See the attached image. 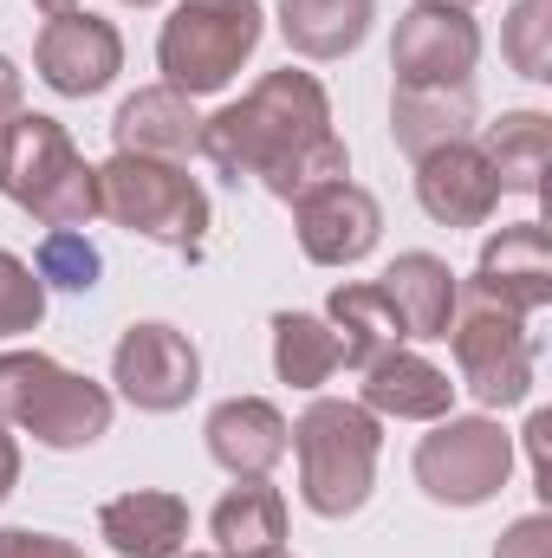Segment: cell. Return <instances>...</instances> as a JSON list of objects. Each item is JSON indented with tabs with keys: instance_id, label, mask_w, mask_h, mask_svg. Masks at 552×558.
Here are the masks:
<instances>
[{
	"instance_id": "1",
	"label": "cell",
	"mask_w": 552,
	"mask_h": 558,
	"mask_svg": "<svg viewBox=\"0 0 552 558\" xmlns=\"http://www.w3.org/2000/svg\"><path fill=\"white\" fill-rule=\"evenodd\" d=\"M202 156L228 182H261L274 202H299L319 182L351 175V149L332 124V98L312 72L279 65L241 105L202 118Z\"/></svg>"
},
{
	"instance_id": "2",
	"label": "cell",
	"mask_w": 552,
	"mask_h": 558,
	"mask_svg": "<svg viewBox=\"0 0 552 558\" xmlns=\"http://www.w3.org/2000/svg\"><path fill=\"white\" fill-rule=\"evenodd\" d=\"M299 461V500L319 520H351L364 513V500L377 494V461H384V422L364 403L345 397H312L305 416L292 422V448Z\"/></svg>"
},
{
	"instance_id": "3",
	"label": "cell",
	"mask_w": 552,
	"mask_h": 558,
	"mask_svg": "<svg viewBox=\"0 0 552 558\" xmlns=\"http://www.w3.org/2000/svg\"><path fill=\"white\" fill-rule=\"evenodd\" d=\"M0 195L26 208L39 228L98 221V169L79 156L72 131L46 111H13L0 124Z\"/></svg>"
},
{
	"instance_id": "4",
	"label": "cell",
	"mask_w": 552,
	"mask_h": 558,
	"mask_svg": "<svg viewBox=\"0 0 552 558\" xmlns=\"http://www.w3.org/2000/svg\"><path fill=\"white\" fill-rule=\"evenodd\" d=\"M111 390L65 371L59 357L46 351H0V422L33 435L39 448H92L98 435H111Z\"/></svg>"
},
{
	"instance_id": "5",
	"label": "cell",
	"mask_w": 552,
	"mask_h": 558,
	"mask_svg": "<svg viewBox=\"0 0 552 558\" xmlns=\"http://www.w3.org/2000/svg\"><path fill=\"white\" fill-rule=\"evenodd\" d=\"M261 0H176L156 33V72L182 98H215L261 52Z\"/></svg>"
},
{
	"instance_id": "6",
	"label": "cell",
	"mask_w": 552,
	"mask_h": 558,
	"mask_svg": "<svg viewBox=\"0 0 552 558\" xmlns=\"http://www.w3.org/2000/svg\"><path fill=\"white\" fill-rule=\"evenodd\" d=\"M98 215L176 254H195L208 241V189L182 162H156V156L118 149L98 169Z\"/></svg>"
},
{
	"instance_id": "7",
	"label": "cell",
	"mask_w": 552,
	"mask_h": 558,
	"mask_svg": "<svg viewBox=\"0 0 552 558\" xmlns=\"http://www.w3.org/2000/svg\"><path fill=\"white\" fill-rule=\"evenodd\" d=\"M448 344H455V371H461L455 390H468L481 410H514V403L533 397L540 344H533V331H527L520 312L488 305V299H475L461 286V305L448 318Z\"/></svg>"
},
{
	"instance_id": "8",
	"label": "cell",
	"mask_w": 552,
	"mask_h": 558,
	"mask_svg": "<svg viewBox=\"0 0 552 558\" xmlns=\"http://www.w3.org/2000/svg\"><path fill=\"white\" fill-rule=\"evenodd\" d=\"M514 481V435L494 416H442L416 441V487L435 507H488Z\"/></svg>"
},
{
	"instance_id": "9",
	"label": "cell",
	"mask_w": 552,
	"mask_h": 558,
	"mask_svg": "<svg viewBox=\"0 0 552 558\" xmlns=\"http://www.w3.org/2000/svg\"><path fill=\"white\" fill-rule=\"evenodd\" d=\"M481 65V26L468 7L416 0L391 33V72L397 92H468Z\"/></svg>"
},
{
	"instance_id": "10",
	"label": "cell",
	"mask_w": 552,
	"mask_h": 558,
	"mask_svg": "<svg viewBox=\"0 0 552 558\" xmlns=\"http://www.w3.org/2000/svg\"><path fill=\"white\" fill-rule=\"evenodd\" d=\"M111 384L143 416H176L202 390V351L189 344V331H176L163 318H143L111 351Z\"/></svg>"
},
{
	"instance_id": "11",
	"label": "cell",
	"mask_w": 552,
	"mask_h": 558,
	"mask_svg": "<svg viewBox=\"0 0 552 558\" xmlns=\"http://www.w3.org/2000/svg\"><path fill=\"white\" fill-rule=\"evenodd\" d=\"M33 72L59 98H98L124 72V33L92 7L52 13L39 26V39H33Z\"/></svg>"
},
{
	"instance_id": "12",
	"label": "cell",
	"mask_w": 552,
	"mask_h": 558,
	"mask_svg": "<svg viewBox=\"0 0 552 558\" xmlns=\"http://www.w3.org/2000/svg\"><path fill=\"white\" fill-rule=\"evenodd\" d=\"M292 234H299V254L312 267H358L384 241V208L364 182L338 175V182H319L292 202Z\"/></svg>"
},
{
	"instance_id": "13",
	"label": "cell",
	"mask_w": 552,
	"mask_h": 558,
	"mask_svg": "<svg viewBox=\"0 0 552 558\" xmlns=\"http://www.w3.org/2000/svg\"><path fill=\"white\" fill-rule=\"evenodd\" d=\"M475 299L488 305H507L520 318L547 312L552 305V241L540 221H514V228H494L481 241V260H475V279H468Z\"/></svg>"
},
{
	"instance_id": "14",
	"label": "cell",
	"mask_w": 552,
	"mask_h": 558,
	"mask_svg": "<svg viewBox=\"0 0 552 558\" xmlns=\"http://www.w3.org/2000/svg\"><path fill=\"white\" fill-rule=\"evenodd\" d=\"M416 202L435 228H488V215L501 208V175L475 137L442 143L416 162Z\"/></svg>"
},
{
	"instance_id": "15",
	"label": "cell",
	"mask_w": 552,
	"mask_h": 558,
	"mask_svg": "<svg viewBox=\"0 0 552 558\" xmlns=\"http://www.w3.org/2000/svg\"><path fill=\"white\" fill-rule=\"evenodd\" d=\"M202 441H208V461L228 468L235 481H267L292 448V422L279 416V403H267V397H228V403L208 410Z\"/></svg>"
},
{
	"instance_id": "16",
	"label": "cell",
	"mask_w": 552,
	"mask_h": 558,
	"mask_svg": "<svg viewBox=\"0 0 552 558\" xmlns=\"http://www.w3.org/2000/svg\"><path fill=\"white\" fill-rule=\"evenodd\" d=\"M358 403L377 422H442L455 416V384L442 364H429L422 351H391L377 364H364V384H358Z\"/></svg>"
},
{
	"instance_id": "17",
	"label": "cell",
	"mask_w": 552,
	"mask_h": 558,
	"mask_svg": "<svg viewBox=\"0 0 552 558\" xmlns=\"http://www.w3.org/2000/svg\"><path fill=\"white\" fill-rule=\"evenodd\" d=\"M111 143L124 156H156V162H189L202 156V111L195 98L169 92V85H143L118 105L111 118Z\"/></svg>"
},
{
	"instance_id": "18",
	"label": "cell",
	"mask_w": 552,
	"mask_h": 558,
	"mask_svg": "<svg viewBox=\"0 0 552 558\" xmlns=\"http://www.w3.org/2000/svg\"><path fill=\"white\" fill-rule=\"evenodd\" d=\"M98 539L118 558H176L189 546V500L169 487H131L98 507Z\"/></svg>"
},
{
	"instance_id": "19",
	"label": "cell",
	"mask_w": 552,
	"mask_h": 558,
	"mask_svg": "<svg viewBox=\"0 0 552 558\" xmlns=\"http://www.w3.org/2000/svg\"><path fill=\"white\" fill-rule=\"evenodd\" d=\"M377 292L391 299V312H397V325H404V338H448V318H455V305H461V279L455 267L442 260V254H397L384 274H377Z\"/></svg>"
},
{
	"instance_id": "20",
	"label": "cell",
	"mask_w": 552,
	"mask_h": 558,
	"mask_svg": "<svg viewBox=\"0 0 552 558\" xmlns=\"http://www.w3.org/2000/svg\"><path fill=\"white\" fill-rule=\"evenodd\" d=\"M319 318L332 325L345 371H364V364L391 357L397 344H410L404 325H397V312H391V299L377 292V279H345V286H332V299H325Z\"/></svg>"
},
{
	"instance_id": "21",
	"label": "cell",
	"mask_w": 552,
	"mask_h": 558,
	"mask_svg": "<svg viewBox=\"0 0 552 558\" xmlns=\"http://www.w3.org/2000/svg\"><path fill=\"white\" fill-rule=\"evenodd\" d=\"M208 539L221 558H261L286 546V494L274 481H235L215 513H208Z\"/></svg>"
},
{
	"instance_id": "22",
	"label": "cell",
	"mask_w": 552,
	"mask_h": 558,
	"mask_svg": "<svg viewBox=\"0 0 552 558\" xmlns=\"http://www.w3.org/2000/svg\"><path fill=\"white\" fill-rule=\"evenodd\" d=\"M377 0H279V33L299 59H345L364 46Z\"/></svg>"
},
{
	"instance_id": "23",
	"label": "cell",
	"mask_w": 552,
	"mask_h": 558,
	"mask_svg": "<svg viewBox=\"0 0 552 558\" xmlns=\"http://www.w3.org/2000/svg\"><path fill=\"white\" fill-rule=\"evenodd\" d=\"M391 137L410 162H422L442 143L475 137V85L468 92H397L391 98Z\"/></svg>"
},
{
	"instance_id": "24",
	"label": "cell",
	"mask_w": 552,
	"mask_h": 558,
	"mask_svg": "<svg viewBox=\"0 0 552 558\" xmlns=\"http://www.w3.org/2000/svg\"><path fill=\"white\" fill-rule=\"evenodd\" d=\"M481 156L501 175V195H540L547 189V156H552V118L547 111H501V124H488Z\"/></svg>"
},
{
	"instance_id": "25",
	"label": "cell",
	"mask_w": 552,
	"mask_h": 558,
	"mask_svg": "<svg viewBox=\"0 0 552 558\" xmlns=\"http://www.w3.org/2000/svg\"><path fill=\"white\" fill-rule=\"evenodd\" d=\"M338 338L319 312H274V377L292 390H325L338 377Z\"/></svg>"
},
{
	"instance_id": "26",
	"label": "cell",
	"mask_w": 552,
	"mask_h": 558,
	"mask_svg": "<svg viewBox=\"0 0 552 558\" xmlns=\"http://www.w3.org/2000/svg\"><path fill=\"white\" fill-rule=\"evenodd\" d=\"M33 274H39L46 292L52 286L59 292H92L105 279V254H98V241L85 228H46L39 247H33Z\"/></svg>"
},
{
	"instance_id": "27",
	"label": "cell",
	"mask_w": 552,
	"mask_h": 558,
	"mask_svg": "<svg viewBox=\"0 0 552 558\" xmlns=\"http://www.w3.org/2000/svg\"><path fill=\"white\" fill-rule=\"evenodd\" d=\"M501 59L520 78H533V85L552 78V7L547 0H514V13L501 26Z\"/></svg>"
},
{
	"instance_id": "28",
	"label": "cell",
	"mask_w": 552,
	"mask_h": 558,
	"mask_svg": "<svg viewBox=\"0 0 552 558\" xmlns=\"http://www.w3.org/2000/svg\"><path fill=\"white\" fill-rule=\"evenodd\" d=\"M39 318H46V286L33 274V260L0 247V344L39 331Z\"/></svg>"
},
{
	"instance_id": "29",
	"label": "cell",
	"mask_w": 552,
	"mask_h": 558,
	"mask_svg": "<svg viewBox=\"0 0 552 558\" xmlns=\"http://www.w3.org/2000/svg\"><path fill=\"white\" fill-rule=\"evenodd\" d=\"M0 558H85L59 533H33V526H0Z\"/></svg>"
},
{
	"instance_id": "30",
	"label": "cell",
	"mask_w": 552,
	"mask_h": 558,
	"mask_svg": "<svg viewBox=\"0 0 552 558\" xmlns=\"http://www.w3.org/2000/svg\"><path fill=\"white\" fill-rule=\"evenodd\" d=\"M494 558H552V520H547V513H527V520H514V526L501 533Z\"/></svg>"
},
{
	"instance_id": "31",
	"label": "cell",
	"mask_w": 552,
	"mask_h": 558,
	"mask_svg": "<svg viewBox=\"0 0 552 558\" xmlns=\"http://www.w3.org/2000/svg\"><path fill=\"white\" fill-rule=\"evenodd\" d=\"M547 435H552V416H547V410H533V416H527V461H533V487H540V494H552Z\"/></svg>"
},
{
	"instance_id": "32",
	"label": "cell",
	"mask_w": 552,
	"mask_h": 558,
	"mask_svg": "<svg viewBox=\"0 0 552 558\" xmlns=\"http://www.w3.org/2000/svg\"><path fill=\"white\" fill-rule=\"evenodd\" d=\"M13 111H26V78H20V65L0 52V124H7Z\"/></svg>"
},
{
	"instance_id": "33",
	"label": "cell",
	"mask_w": 552,
	"mask_h": 558,
	"mask_svg": "<svg viewBox=\"0 0 552 558\" xmlns=\"http://www.w3.org/2000/svg\"><path fill=\"white\" fill-rule=\"evenodd\" d=\"M13 487H20V435L0 422V507L13 500Z\"/></svg>"
},
{
	"instance_id": "34",
	"label": "cell",
	"mask_w": 552,
	"mask_h": 558,
	"mask_svg": "<svg viewBox=\"0 0 552 558\" xmlns=\"http://www.w3.org/2000/svg\"><path fill=\"white\" fill-rule=\"evenodd\" d=\"M33 7H39V13L52 20V13H72V7H85V0H33Z\"/></svg>"
},
{
	"instance_id": "35",
	"label": "cell",
	"mask_w": 552,
	"mask_h": 558,
	"mask_svg": "<svg viewBox=\"0 0 552 558\" xmlns=\"http://www.w3.org/2000/svg\"><path fill=\"white\" fill-rule=\"evenodd\" d=\"M124 7H163V0H124Z\"/></svg>"
},
{
	"instance_id": "36",
	"label": "cell",
	"mask_w": 552,
	"mask_h": 558,
	"mask_svg": "<svg viewBox=\"0 0 552 558\" xmlns=\"http://www.w3.org/2000/svg\"><path fill=\"white\" fill-rule=\"evenodd\" d=\"M176 558H221V553H176Z\"/></svg>"
},
{
	"instance_id": "37",
	"label": "cell",
	"mask_w": 552,
	"mask_h": 558,
	"mask_svg": "<svg viewBox=\"0 0 552 558\" xmlns=\"http://www.w3.org/2000/svg\"><path fill=\"white\" fill-rule=\"evenodd\" d=\"M261 558H292V553H286V546H279V553H261Z\"/></svg>"
},
{
	"instance_id": "38",
	"label": "cell",
	"mask_w": 552,
	"mask_h": 558,
	"mask_svg": "<svg viewBox=\"0 0 552 558\" xmlns=\"http://www.w3.org/2000/svg\"><path fill=\"white\" fill-rule=\"evenodd\" d=\"M442 7H475V0H442Z\"/></svg>"
}]
</instances>
